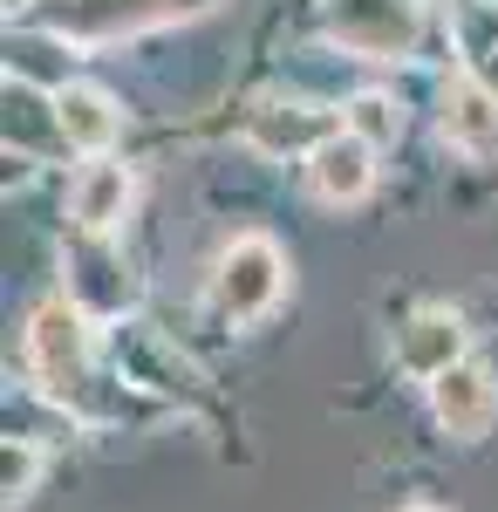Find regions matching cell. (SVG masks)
Masks as SVG:
<instances>
[{
	"instance_id": "6da1fadb",
	"label": "cell",
	"mask_w": 498,
	"mask_h": 512,
	"mask_svg": "<svg viewBox=\"0 0 498 512\" xmlns=\"http://www.w3.org/2000/svg\"><path fill=\"white\" fill-rule=\"evenodd\" d=\"M287 294V253L273 246L267 233H239L212 260V308L226 321H260L280 308Z\"/></svg>"
},
{
	"instance_id": "7a4b0ae2",
	"label": "cell",
	"mask_w": 498,
	"mask_h": 512,
	"mask_svg": "<svg viewBox=\"0 0 498 512\" xmlns=\"http://www.w3.org/2000/svg\"><path fill=\"white\" fill-rule=\"evenodd\" d=\"M321 28L362 62H403L417 55L423 7L417 0H321Z\"/></svg>"
},
{
	"instance_id": "3957f363",
	"label": "cell",
	"mask_w": 498,
	"mask_h": 512,
	"mask_svg": "<svg viewBox=\"0 0 498 512\" xmlns=\"http://www.w3.org/2000/svg\"><path fill=\"white\" fill-rule=\"evenodd\" d=\"M28 369H35L41 390L62 396V403L89 383V315H82L69 294L62 301H41L35 315H28Z\"/></svg>"
},
{
	"instance_id": "277c9868",
	"label": "cell",
	"mask_w": 498,
	"mask_h": 512,
	"mask_svg": "<svg viewBox=\"0 0 498 512\" xmlns=\"http://www.w3.org/2000/svg\"><path fill=\"white\" fill-rule=\"evenodd\" d=\"M205 0H48V28L62 41H123V35H144V28H164L178 14H192Z\"/></svg>"
},
{
	"instance_id": "5b68a950",
	"label": "cell",
	"mask_w": 498,
	"mask_h": 512,
	"mask_svg": "<svg viewBox=\"0 0 498 512\" xmlns=\"http://www.w3.org/2000/svg\"><path fill=\"white\" fill-rule=\"evenodd\" d=\"M423 390H430V417L444 424V437H458V444L492 437V424H498V383H492L485 362L464 355L458 369H444V376L423 383Z\"/></svg>"
},
{
	"instance_id": "8992f818",
	"label": "cell",
	"mask_w": 498,
	"mask_h": 512,
	"mask_svg": "<svg viewBox=\"0 0 498 512\" xmlns=\"http://www.w3.org/2000/svg\"><path fill=\"white\" fill-rule=\"evenodd\" d=\"M246 144L260 151V158H314L342 123L328 117V110H314V103H287V96H267V103H253L246 110Z\"/></svg>"
},
{
	"instance_id": "52a82bcc",
	"label": "cell",
	"mask_w": 498,
	"mask_h": 512,
	"mask_svg": "<svg viewBox=\"0 0 498 512\" xmlns=\"http://www.w3.org/2000/svg\"><path fill=\"white\" fill-rule=\"evenodd\" d=\"M130 198H137L130 164H116L110 151H103V158H89L76 171V185H69V219H76L82 239H110L116 226L130 219Z\"/></svg>"
},
{
	"instance_id": "ba28073f",
	"label": "cell",
	"mask_w": 498,
	"mask_h": 512,
	"mask_svg": "<svg viewBox=\"0 0 498 512\" xmlns=\"http://www.w3.org/2000/svg\"><path fill=\"white\" fill-rule=\"evenodd\" d=\"M437 130L464 158H498V89L485 76H451L437 103Z\"/></svg>"
},
{
	"instance_id": "9c48e42d",
	"label": "cell",
	"mask_w": 498,
	"mask_h": 512,
	"mask_svg": "<svg viewBox=\"0 0 498 512\" xmlns=\"http://www.w3.org/2000/svg\"><path fill=\"white\" fill-rule=\"evenodd\" d=\"M464 315L458 308H417V315L396 328V362H403V376H417V383H437L444 369H458L464 362Z\"/></svg>"
},
{
	"instance_id": "30bf717a",
	"label": "cell",
	"mask_w": 498,
	"mask_h": 512,
	"mask_svg": "<svg viewBox=\"0 0 498 512\" xmlns=\"http://www.w3.org/2000/svg\"><path fill=\"white\" fill-rule=\"evenodd\" d=\"M307 185H314V198H328V205L369 198V185H376V144H362L355 130H335V137L307 158Z\"/></svg>"
},
{
	"instance_id": "8fae6325",
	"label": "cell",
	"mask_w": 498,
	"mask_h": 512,
	"mask_svg": "<svg viewBox=\"0 0 498 512\" xmlns=\"http://www.w3.org/2000/svg\"><path fill=\"white\" fill-rule=\"evenodd\" d=\"M55 110H62V137L89 151V158H103L116 144V130H123V110H116L103 89H89V82H69V89H55Z\"/></svg>"
},
{
	"instance_id": "7c38bea8",
	"label": "cell",
	"mask_w": 498,
	"mask_h": 512,
	"mask_svg": "<svg viewBox=\"0 0 498 512\" xmlns=\"http://www.w3.org/2000/svg\"><path fill=\"white\" fill-rule=\"evenodd\" d=\"M7 144H21V151H55V144H69L55 96H41L35 82H21V76H7Z\"/></svg>"
},
{
	"instance_id": "4fadbf2b",
	"label": "cell",
	"mask_w": 498,
	"mask_h": 512,
	"mask_svg": "<svg viewBox=\"0 0 498 512\" xmlns=\"http://www.w3.org/2000/svg\"><path fill=\"white\" fill-rule=\"evenodd\" d=\"M342 130H355L362 144L389 151V144L403 137V110H396V96H383V89H362V96L342 110Z\"/></svg>"
},
{
	"instance_id": "5bb4252c",
	"label": "cell",
	"mask_w": 498,
	"mask_h": 512,
	"mask_svg": "<svg viewBox=\"0 0 498 512\" xmlns=\"http://www.w3.org/2000/svg\"><path fill=\"white\" fill-rule=\"evenodd\" d=\"M41 485V444L35 437H7L0 444V492H7V506H28Z\"/></svg>"
},
{
	"instance_id": "9a60e30c",
	"label": "cell",
	"mask_w": 498,
	"mask_h": 512,
	"mask_svg": "<svg viewBox=\"0 0 498 512\" xmlns=\"http://www.w3.org/2000/svg\"><path fill=\"white\" fill-rule=\"evenodd\" d=\"M471 76H485V82H492V89H498V41H492V48H485V55H478V62H471Z\"/></svg>"
},
{
	"instance_id": "2e32d148",
	"label": "cell",
	"mask_w": 498,
	"mask_h": 512,
	"mask_svg": "<svg viewBox=\"0 0 498 512\" xmlns=\"http://www.w3.org/2000/svg\"><path fill=\"white\" fill-rule=\"evenodd\" d=\"M28 7H35V0H7V14H28Z\"/></svg>"
},
{
	"instance_id": "e0dca14e",
	"label": "cell",
	"mask_w": 498,
	"mask_h": 512,
	"mask_svg": "<svg viewBox=\"0 0 498 512\" xmlns=\"http://www.w3.org/2000/svg\"><path fill=\"white\" fill-rule=\"evenodd\" d=\"M403 512H437V506H403Z\"/></svg>"
}]
</instances>
